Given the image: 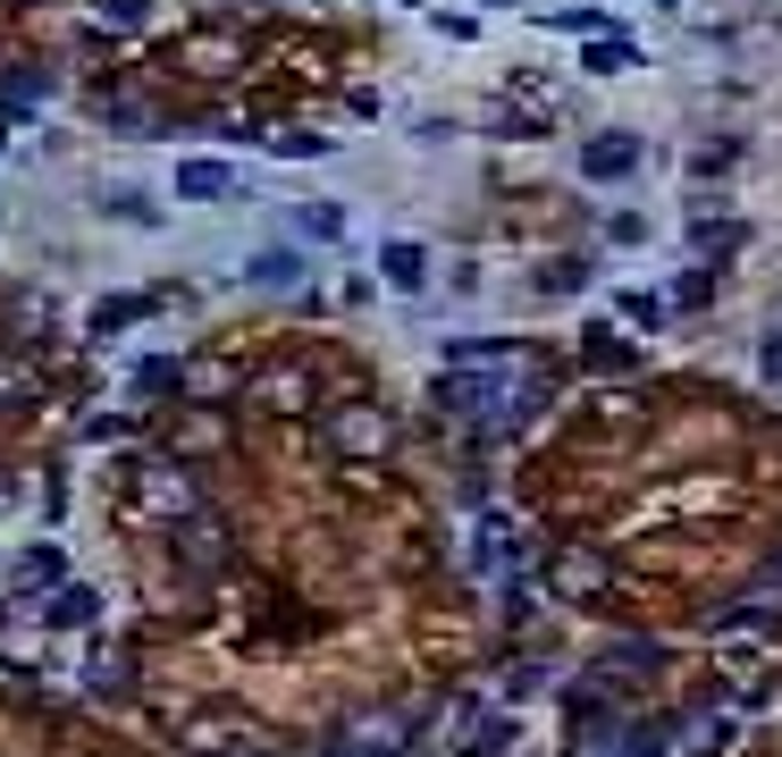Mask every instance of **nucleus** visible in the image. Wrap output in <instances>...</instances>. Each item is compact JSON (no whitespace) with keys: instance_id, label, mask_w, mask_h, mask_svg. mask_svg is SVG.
I'll return each instance as SVG.
<instances>
[{"instance_id":"1","label":"nucleus","mask_w":782,"mask_h":757,"mask_svg":"<svg viewBox=\"0 0 782 757\" xmlns=\"http://www.w3.org/2000/svg\"><path fill=\"white\" fill-rule=\"evenodd\" d=\"M581 169H590V177H631V169H640V135H590Z\"/></svg>"},{"instance_id":"2","label":"nucleus","mask_w":782,"mask_h":757,"mask_svg":"<svg viewBox=\"0 0 782 757\" xmlns=\"http://www.w3.org/2000/svg\"><path fill=\"white\" fill-rule=\"evenodd\" d=\"M236 177L219 169V160H186V169H177V194H194V203H210V194H228Z\"/></svg>"},{"instance_id":"3","label":"nucleus","mask_w":782,"mask_h":757,"mask_svg":"<svg viewBox=\"0 0 782 757\" xmlns=\"http://www.w3.org/2000/svg\"><path fill=\"white\" fill-rule=\"evenodd\" d=\"M337 446L379 454V446H387V421H379V413H345V421H337Z\"/></svg>"},{"instance_id":"4","label":"nucleus","mask_w":782,"mask_h":757,"mask_svg":"<svg viewBox=\"0 0 782 757\" xmlns=\"http://www.w3.org/2000/svg\"><path fill=\"white\" fill-rule=\"evenodd\" d=\"M337 203H304V210H295V236H311V245H320V236H337Z\"/></svg>"},{"instance_id":"5","label":"nucleus","mask_w":782,"mask_h":757,"mask_svg":"<svg viewBox=\"0 0 782 757\" xmlns=\"http://www.w3.org/2000/svg\"><path fill=\"white\" fill-rule=\"evenodd\" d=\"M387 278H396V286H420V253L413 245H387Z\"/></svg>"},{"instance_id":"6","label":"nucleus","mask_w":782,"mask_h":757,"mask_svg":"<svg viewBox=\"0 0 782 757\" xmlns=\"http://www.w3.org/2000/svg\"><path fill=\"white\" fill-rule=\"evenodd\" d=\"M590 362H597V371H631V345H614V337L590 328Z\"/></svg>"},{"instance_id":"7","label":"nucleus","mask_w":782,"mask_h":757,"mask_svg":"<svg viewBox=\"0 0 782 757\" xmlns=\"http://www.w3.org/2000/svg\"><path fill=\"white\" fill-rule=\"evenodd\" d=\"M152 312V295H127V303H101V328H127V321H143Z\"/></svg>"},{"instance_id":"8","label":"nucleus","mask_w":782,"mask_h":757,"mask_svg":"<svg viewBox=\"0 0 782 757\" xmlns=\"http://www.w3.org/2000/svg\"><path fill=\"white\" fill-rule=\"evenodd\" d=\"M253 278H261V286H295V262H287V253H261V262H253Z\"/></svg>"},{"instance_id":"9","label":"nucleus","mask_w":782,"mask_h":757,"mask_svg":"<svg viewBox=\"0 0 782 757\" xmlns=\"http://www.w3.org/2000/svg\"><path fill=\"white\" fill-rule=\"evenodd\" d=\"M758 362H765V378H782V337H765V354H758Z\"/></svg>"}]
</instances>
